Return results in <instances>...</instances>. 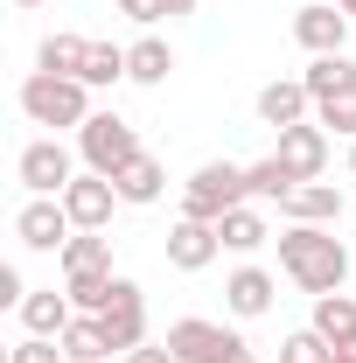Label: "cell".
<instances>
[{
    "instance_id": "1",
    "label": "cell",
    "mask_w": 356,
    "mask_h": 363,
    "mask_svg": "<svg viewBox=\"0 0 356 363\" xmlns=\"http://www.w3.org/2000/svg\"><path fill=\"white\" fill-rule=\"evenodd\" d=\"M272 245H279V272H287L301 294H343V279H350V245L335 238V224H287Z\"/></svg>"
},
{
    "instance_id": "2",
    "label": "cell",
    "mask_w": 356,
    "mask_h": 363,
    "mask_svg": "<svg viewBox=\"0 0 356 363\" xmlns=\"http://www.w3.org/2000/svg\"><path fill=\"white\" fill-rule=\"evenodd\" d=\"M21 112H28V126H84L91 119V84H77V77H56V70H28L21 77Z\"/></svg>"
},
{
    "instance_id": "3",
    "label": "cell",
    "mask_w": 356,
    "mask_h": 363,
    "mask_svg": "<svg viewBox=\"0 0 356 363\" xmlns=\"http://www.w3.org/2000/svg\"><path fill=\"white\" fill-rule=\"evenodd\" d=\"M140 154H147V147H140L133 119H119V112H91L84 126H77V161H84L91 175H112V182H119Z\"/></svg>"
},
{
    "instance_id": "4",
    "label": "cell",
    "mask_w": 356,
    "mask_h": 363,
    "mask_svg": "<svg viewBox=\"0 0 356 363\" xmlns=\"http://www.w3.org/2000/svg\"><path fill=\"white\" fill-rule=\"evenodd\" d=\"M238 203H252V196H245V168H238V161H203L196 175L182 182V217H196V224H223Z\"/></svg>"
},
{
    "instance_id": "5",
    "label": "cell",
    "mask_w": 356,
    "mask_h": 363,
    "mask_svg": "<svg viewBox=\"0 0 356 363\" xmlns=\"http://www.w3.org/2000/svg\"><path fill=\"white\" fill-rule=\"evenodd\" d=\"M14 175H21V189L28 196H63L70 182H77V154L63 147V140H28L21 154H14Z\"/></svg>"
},
{
    "instance_id": "6",
    "label": "cell",
    "mask_w": 356,
    "mask_h": 363,
    "mask_svg": "<svg viewBox=\"0 0 356 363\" xmlns=\"http://www.w3.org/2000/svg\"><path fill=\"white\" fill-rule=\"evenodd\" d=\"M14 238L28 245V252H63L77 224H70V210H63V196H28L21 210H14Z\"/></svg>"
},
{
    "instance_id": "7",
    "label": "cell",
    "mask_w": 356,
    "mask_h": 363,
    "mask_svg": "<svg viewBox=\"0 0 356 363\" xmlns=\"http://www.w3.org/2000/svg\"><path fill=\"white\" fill-rule=\"evenodd\" d=\"M350 28L356 21L335 0H308V7L294 14V43L308 49V56H343V49H350Z\"/></svg>"
},
{
    "instance_id": "8",
    "label": "cell",
    "mask_w": 356,
    "mask_h": 363,
    "mask_svg": "<svg viewBox=\"0 0 356 363\" xmlns=\"http://www.w3.org/2000/svg\"><path fill=\"white\" fill-rule=\"evenodd\" d=\"M98 321H105V335H112V350H119V357L140 350V342H147V294H140V279L119 272V279H112V308H105Z\"/></svg>"
},
{
    "instance_id": "9",
    "label": "cell",
    "mask_w": 356,
    "mask_h": 363,
    "mask_svg": "<svg viewBox=\"0 0 356 363\" xmlns=\"http://www.w3.org/2000/svg\"><path fill=\"white\" fill-rule=\"evenodd\" d=\"M168 350H175V363H217L238 335L223 328V321H203V315H182V321H168V335H161Z\"/></svg>"
},
{
    "instance_id": "10",
    "label": "cell",
    "mask_w": 356,
    "mask_h": 363,
    "mask_svg": "<svg viewBox=\"0 0 356 363\" xmlns=\"http://www.w3.org/2000/svg\"><path fill=\"white\" fill-rule=\"evenodd\" d=\"M112 203H119V182H112V175H91V168L63 189V210H70V224H77V230H105V224H112Z\"/></svg>"
},
{
    "instance_id": "11",
    "label": "cell",
    "mask_w": 356,
    "mask_h": 363,
    "mask_svg": "<svg viewBox=\"0 0 356 363\" xmlns=\"http://www.w3.org/2000/svg\"><path fill=\"white\" fill-rule=\"evenodd\" d=\"M217 252H223L217 224H196V217H175V224H168V266H175V272L217 266Z\"/></svg>"
},
{
    "instance_id": "12",
    "label": "cell",
    "mask_w": 356,
    "mask_h": 363,
    "mask_svg": "<svg viewBox=\"0 0 356 363\" xmlns=\"http://www.w3.org/2000/svg\"><path fill=\"white\" fill-rule=\"evenodd\" d=\"M272 154H279L301 182H321V168H328V126L301 119V126H287V133H279V147H272Z\"/></svg>"
},
{
    "instance_id": "13",
    "label": "cell",
    "mask_w": 356,
    "mask_h": 363,
    "mask_svg": "<svg viewBox=\"0 0 356 363\" xmlns=\"http://www.w3.org/2000/svg\"><path fill=\"white\" fill-rule=\"evenodd\" d=\"M272 294H279V279H272L266 266H238L230 279H223V308L238 321H259V315H272Z\"/></svg>"
},
{
    "instance_id": "14",
    "label": "cell",
    "mask_w": 356,
    "mask_h": 363,
    "mask_svg": "<svg viewBox=\"0 0 356 363\" xmlns=\"http://www.w3.org/2000/svg\"><path fill=\"white\" fill-rule=\"evenodd\" d=\"M279 217L287 224H335L343 217V189L335 182H294L287 203H279Z\"/></svg>"
},
{
    "instance_id": "15",
    "label": "cell",
    "mask_w": 356,
    "mask_h": 363,
    "mask_svg": "<svg viewBox=\"0 0 356 363\" xmlns=\"http://www.w3.org/2000/svg\"><path fill=\"white\" fill-rule=\"evenodd\" d=\"M314 112V98H308V84L301 77H272L266 91H259V119H266L272 133H287V126H301Z\"/></svg>"
},
{
    "instance_id": "16",
    "label": "cell",
    "mask_w": 356,
    "mask_h": 363,
    "mask_svg": "<svg viewBox=\"0 0 356 363\" xmlns=\"http://www.w3.org/2000/svg\"><path fill=\"white\" fill-rule=\"evenodd\" d=\"M14 315H21V328H28V335H63V328L77 321V308H70V294H56V286H35V294L14 308Z\"/></svg>"
},
{
    "instance_id": "17",
    "label": "cell",
    "mask_w": 356,
    "mask_h": 363,
    "mask_svg": "<svg viewBox=\"0 0 356 363\" xmlns=\"http://www.w3.org/2000/svg\"><path fill=\"white\" fill-rule=\"evenodd\" d=\"M56 259H63V279H98V272H112V238L105 230H77Z\"/></svg>"
},
{
    "instance_id": "18",
    "label": "cell",
    "mask_w": 356,
    "mask_h": 363,
    "mask_svg": "<svg viewBox=\"0 0 356 363\" xmlns=\"http://www.w3.org/2000/svg\"><path fill=\"white\" fill-rule=\"evenodd\" d=\"M84 63H91V43L70 35V28H56V35L35 43V70H56V77H77L84 84Z\"/></svg>"
},
{
    "instance_id": "19",
    "label": "cell",
    "mask_w": 356,
    "mask_h": 363,
    "mask_svg": "<svg viewBox=\"0 0 356 363\" xmlns=\"http://www.w3.org/2000/svg\"><path fill=\"white\" fill-rule=\"evenodd\" d=\"M56 342H63V357H70V363H119V350H112V335H105V321H98V315H77Z\"/></svg>"
},
{
    "instance_id": "20",
    "label": "cell",
    "mask_w": 356,
    "mask_h": 363,
    "mask_svg": "<svg viewBox=\"0 0 356 363\" xmlns=\"http://www.w3.org/2000/svg\"><path fill=\"white\" fill-rule=\"evenodd\" d=\"M217 238H223V252H238V259H252L259 245H272V230H266V217H259V203H238V210L217 224Z\"/></svg>"
},
{
    "instance_id": "21",
    "label": "cell",
    "mask_w": 356,
    "mask_h": 363,
    "mask_svg": "<svg viewBox=\"0 0 356 363\" xmlns=\"http://www.w3.org/2000/svg\"><path fill=\"white\" fill-rule=\"evenodd\" d=\"M168 70H175V49L161 43V35L126 43V84H168Z\"/></svg>"
},
{
    "instance_id": "22",
    "label": "cell",
    "mask_w": 356,
    "mask_h": 363,
    "mask_svg": "<svg viewBox=\"0 0 356 363\" xmlns=\"http://www.w3.org/2000/svg\"><path fill=\"white\" fill-rule=\"evenodd\" d=\"M314 335H328L335 350L343 342H356V301L350 294H314V321H308Z\"/></svg>"
},
{
    "instance_id": "23",
    "label": "cell",
    "mask_w": 356,
    "mask_h": 363,
    "mask_svg": "<svg viewBox=\"0 0 356 363\" xmlns=\"http://www.w3.org/2000/svg\"><path fill=\"white\" fill-rule=\"evenodd\" d=\"M168 196V168L154 161V154H140L133 168L119 175V203H133V210H147V203H161Z\"/></svg>"
},
{
    "instance_id": "24",
    "label": "cell",
    "mask_w": 356,
    "mask_h": 363,
    "mask_svg": "<svg viewBox=\"0 0 356 363\" xmlns=\"http://www.w3.org/2000/svg\"><path fill=\"white\" fill-rule=\"evenodd\" d=\"M301 84H308V98H314V105H321V98H335V91H350V84H356L350 49H343V56H314L308 70H301Z\"/></svg>"
},
{
    "instance_id": "25",
    "label": "cell",
    "mask_w": 356,
    "mask_h": 363,
    "mask_svg": "<svg viewBox=\"0 0 356 363\" xmlns=\"http://www.w3.org/2000/svg\"><path fill=\"white\" fill-rule=\"evenodd\" d=\"M294 168H287V161H279V154H266V161H252V168H245V196H252V203H287V189H294Z\"/></svg>"
},
{
    "instance_id": "26",
    "label": "cell",
    "mask_w": 356,
    "mask_h": 363,
    "mask_svg": "<svg viewBox=\"0 0 356 363\" xmlns=\"http://www.w3.org/2000/svg\"><path fill=\"white\" fill-rule=\"evenodd\" d=\"M84 84H91V91H105V84H126V49H119V43H91Z\"/></svg>"
},
{
    "instance_id": "27",
    "label": "cell",
    "mask_w": 356,
    "mask_h": 363,
    "mask_svg": "<svg viewBox=\"0 0 356 363\" xmlns=\"http://www.w3.org/2000/svg\"><path fill=\"white\" fill-rule=\"evenodd\" d=\"M314 126H328V133L356 140V84L335 91V98H321V105H314Z\"/></svg>"
},
{
    "instance_id": "28",
    "label": "cell",
    "mask_w": 356,
    "mask_h": 363,
    "mask_svg": "<svg viewBox=\"0 0 356 363\" xmlns=\"http://www.w3.org/2000/svg\"><path fill=\"white\" fill-rule=\"evenodd\" d=\"M328 357H335V342L314 335V328H294V335L279 342V363H328Z\"/></svg>"
},
{
    "instance_id": "29",
    "label": "cell",
    "mask_w": 356,
    "mask_h": 363,
    "mask_svg": "<svg viewBox=\"0 0 356 363\" xmlns=\"http://www.w3.org/2000/svg\"><path fill=\"white\" fill-rule=\"evenodd\" d=\"M7 363H70V357H63L56 335H21V342L7 350Z\"/></svg>"
},
{
    "instance_id": "30",
    "label": "cell",
    "mask_w": 356,
    "mask_h": 363,
    "mask_svg": "<svg viewBox=\"0 0 356 363\" xmlns=\"http://www.w3.org/2000/svg\"><path fill=\"white\" fill-rule=\"evenodd\" d=\"M119 14H126V21H140V28H154V21L168 14V0H119Z\"/></svg>"
},
{
    "instance_id": "31",
    "label": "cell",
    "mask_w": 356,
    "mask_h": 363,
    "mask_svg": "<svg viewBox=\"0 0 356 363\" xmlns=\"http://www.w3.org/2000/svg\"><path fill=\"white\" fill-rule=\"evenodd\" d=\"M119 363H175V350H168V342H140V350H126Z\"/></svg>"
},
{
    "instance_id": "32",
    "label": "cell",
    "mask_w": 356,
    "mask_h": 363,
    "mask_svg": "<svg viewBox=\"0 0 356 363\" xmlns=\"http://www.w3.org/2000/svg\"><path fill=\"white\" fill-rule=\"evenodd\" d=\"M217 363H259V357H252V342H245V335H238V342H230V350H223Z\"/></svg>"
},
{
    "instance_id": "33",
    "label": "cell",
    "mask_w": 356,
    "mask_h": 363,
    "mask_svg": "<svg viewBox=\"0 0 356 363\" xmlns=\"http://www.w3.org/2000/svg\"><path fill=\"white\" fill-rule=\"evenodd\" d=\"M196 7H203V0H168V14H196Z\"/></svg>"
},
{
    "instance_id": "34",
    "label": "cell",
    "mask_w": 356,
    "mask_h": 363,
    "mask_svg": "<svg viewBox=\"0 0 356 363\" xmlns=\"http://www.w3.org/2000/svg\"><path fill=\"white\" fill-rule=\"evenodd\" d=\"M335 7H343V14H350V21H356V0H335Z\"/></svg>"
},
{
    "instance_id": "35",
    "label": "cell",
    "mask_w": 356,
    "mask_h": 363,
    "mask_svg": "<svg viewBox=\"0 0 356 363\" xmlns=\"http://www.w3.org/2000/svg\"><path fill=\"white\" fill-rule=\"evenodd\" d=\"M350 175H356V140H350Z\"/></svg>"
},
{
    "instance_id": "36",
    "label": "cell",
    "mask_w": 356,
    "mask_h": 363,
    "mask_svg": "<svg viewBox=\"0 0 356 363\" xmlns=\"http://www.w3.org/2000/svg\"><path fill=\"white\" fill-rule=\"evenodd\" d=\"M14 7H43V0H14Z\"/></svg>"
}]
</instances>
